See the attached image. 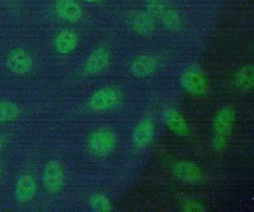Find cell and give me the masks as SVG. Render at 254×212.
<instances>
[{
  "label": "cell",
  "mask_w": 254,
  "mask_h": 212,
  "mask_svg": "<svg viewBox=\"0 0 254 212\" xmlns=\"http://www.w3.org/2000/svg\"><path fill=\"white\" fill-rule=\"evenodd\" d=\"M235 119V112L231 106L221 107L214 115L212 128L213 135L211 138V145L214 150H223L228 142V137L232 131Z\"/></svg>",
  "instance_id": "6da1fadb"
},
{
  "label": "cell",
  "mask_w": 254,
  "mask_h": 212,
  "mask_svg": "<svg viewBox=\"0 0 254 212\" xmlns=\"http://www.w3.org/2000/svg\"><path fill=\"white\" fill-rule=\"evenodd\" d=\"M116 142L115 134L106 128L94 130L87 140L89 150L98 156H105L111 153L116 146Z\"/></svg>",
  "instance_id": "7a4b0ae2"
},
{
  "label": "cell",
  "mask_w": 254,
  "mask_h": 212,
  "mask_svg": "<svg viewBox=\"0 0 254 212\" xmlns=\"http://www.w3.org/2000/svg\"><path fill=\"white\" fill-rule=\"evenodd\" d=\"M181 85L188 93L195 96L204 95L208 88L205 76L196 66H190L182 73Z\"/></svg>",
  "instance_id": "3957f363"
},
{
  "label": "cell",
  "mask_w": 254,
  "mask_h": 212,
  "mask_svg": "<svg viewBox=\"0 0 254 212\" xmlns=\"http://www.w3.org/2000/svg\"><path fill=\"white\" fill-rule=\"evenodd\" d=\"M64 170L57 160H49L43 169V184L45 189L52 194L60 192L64 186Z\"/></svg>",
  "instance_id": "277c9868"
},
{
  "label": "cell",
  "mask_w": 254,
  "mask_h": 212,
  "mask_svg": "<svg viewBox=\"0 0 254 212\" xmlns=\"http://www.w3.org/2000/svg\"><path fill=\"white\" fill-rule=\"evenodd\" d=\"M121 101L120 93L113 88H103L92 94L88 101L90 109L97 112L107 111L119 105Z\"/></svg>",
  "instance_id": "5b68a950"
},
{
  "label": "cell",
  "mask_w": 254,
  "mask_h": 212,
  "mask_svg": "<svg viewBox=\"0 0 254 212\" xmlns=\"http://www.w3.org/2000/svg\"><path fill=\"white\" fill-rule=\"evenodd\" d=\"M7 69L16 75L28 74L34 66L32 56L22 48L12 49L5 61Z\"/></svg>",
  "instance_id": "8992f818"
},
{
  "label": "cell",
  "mask_w": 254,
  "mask_h": 212,
  "mask_svg": "<svg viewBox=\"0 0 254 212\" xmlns=\"http://www.w3.org/2000/svg\"><path fill=\"white\" fill-rule=\"evenodd\" d=\"M172 172L181 181L187 183H198L202 180L201 169L193 162L189 160H179L172 166Z\"/></svg>",
  "instance_id": "52a82bcc"
},
{
  "label": "cell",
  "mask_w": 254,
  "mask_h": 212,
  "mask_svg": "<svg viewBox=\"0 0 254 212\" xmlns=\"http://www.w3.org/2000/svg\"><path fill=\"white\" fill-rule=\"evenodd\" d=\"M127 24L135 33L141 35H149L155 29L154 17L148 11L143 10L130 12L127 16Z\"/></svg>",
  "instance_id": "ba28073f"
},
{
  "label": "cell",
  "mask_w": 254,
  "mask_h": 212,
  "mask_svg": "<svg viewBox=\"0 0 254 212\" xmlns=\"http://www.w3.org/2000/svg\"><path fill=\"white\" fill-rule=\"evenodd\" d=\"M37 192V182L33 175L22 174L16 181L14 197L18 203L26 204L33 200Z\"/></svg>",
  "instance_id": "9c48e42d"
},
{
  "label": "cell",
  "mask_w": 254,
  "mask_h": 212,
  "mask_svg": "<svg viewBox=\"0 0 254 212\" xmlns=\"http://www.w3.org/2000/svg\"><path fill=\"white\" fill-rule=\"evenodd\" d=\"M110 55L105 48H97L93 50L86 58L82 71L86 76H94L101 73L109 64Z\"/></svg>",
  "instance_id": "30bf717a"
},
{
  "label": "cell",
  "mask_w": 254,
  "mask_h": 212,
  "mask_svg": "<svg viewBox=\"0 0 254 212\" xmlns=\"http://www.w3.org/2000/svg\"><path fill=\"white\" fill-rule=\"evenodd\" d=\"M158 69L157 60L148 54H142L135 57L129 67L130 73L135 78L145 79L151 77Z\"/></svg>",
  "instance_id": "8fae6325"
},
{
  "label": "cell",
  "mask_w": 254,
  "mask_h": 212,
  "mask_svg": "<svg viewBox=\"0 0 254 212\" xmlns=\"http://www.w3.org/2000/svg\"><path fill=\"white\" fill-rule=\"evenodd\" d=\"M155 135V125L152 119L144 118L138 122L132 134L134 146L143 149L147 147L153 140Z\"/></svg>",
  "instance_id": "7c38bea8"
},
{
  "label": "cell",
  "mask_w": 254,
  "mask_h": 212,
  "mask_svg": "<svg viewBox=\"0 0 254 212\" xmlns=\"http://www.w3.org/2000/svg\"><path fill=\"white\" fill-rule=\"evenodd\" d=\"M54 8L57 15L67 22H76L82 15V10L75 0H55Z\"/></svg>",
  "instance_id": "4fadbf2b"
},
{
  "label": "cell",
  "mask_w": 254,
  "mask_h": 212,
  "mask_svg": "<svg viewBox=\"0 0 254 212\" xmlns=\"http://www.w3.org/2000/svg\"><path fill=\"white\" fill-rule=\"evenodd\" d=\"M54 46L58 53L62 55H67L74 51L77 46L76 34L68 29L59 32L54 40Z\"/></svg>",
  "instance_id": "5bb4252c"
},
{
  "label": "cell",
  "mask_w": 254,
  "mask_h": 212,
  "mask_svg": "<svg viewBox=\"0 0 254 212\" xmlns=\"http://www.w3.org/2000/svg\"><path fill=\"white\" fill-rule=\"evenodd\" d=\"M167 126L179 135H186L189 132V125L184 116L174 107L166 108L163 113Z\"/></svg>",
  "instance_id": "9a60e30c"
},
{
  "label": "cell",
  "mask_w": 254,
  "mask_h": 212,
  "mask_svg": "<svg viewBox=\"0 0 254 212\" xmlns=\"http://www.w3.org/2000/svg\"><path fill=\"white\" fill-rule=\"evenodd\" d=\"M235 85L241 91H249L253 87V67L251 64L241 67L235 75Z\"/></svg>",
  "instance_id": "2e32d148"
},
{
  "label": "cell",
  "mask_w": 254,
  "mask_h": 212,
  "mask_svg": "<svg viewBox=\"0 0 254 212\" xmlns=\"http://www.w3.org/2000/svg\"><path fill=\"white\" fill-rule=\"evenodd\" d=\"M21 114L20 106L9 100L0 101V123L10 122L17 119Z\"/></svg>",
  "instance_id": "e0dca14e"
},
{
  "label": "cell",
  "mask_w": 254,
  "mask_h": 212,
  "mask_svg": "<svg viewBox=\"0 0 254 212\" xmlns=\"http://www.w3.org/2000/svg\"><path fill=\"white\" fill-rule=\"evenodd\" d=\"M159 19L161 20L162 24L171 31H177L182 27V19L180 14L170 6L164 11Z\"/></svg>",
  "instance_id": "ac0fdd59"
},
{
  "label": "cell",
  "mask_w": 254,
  "mask_h": 212,
  "mask_svg": "<svg viewBox=\"0 0 254 212\" xmlns=\"http://www.w3.org/2000/svg\"><path fill=\"white\" fill-rule=\"evenodd\" d=\"M89 206L94 211L106 212L112 210V204L109 198L103 193H93L88 199Z\"/></svg>",
  "instance_id": "d6986e66"
},
{
  "label": "cell",
  "mask_w": 254,
  "mask_h": 212,
  "mask_svg": "<svg viewBox=\"0 0 254 212\" xmlns=\"http://www.w3.org/2000/svg\"><path fill=\"white\" fill-rule=\"evenodd\" d=\"M147 11L153 16L160 18L164 11L169 7L167 0H145Z\"/></svg>",
  "instance_id": "ffe728a7"
},
{
  "label": "cell",
  "mask_w": 254,
  "mask_h": 212,
  "mask_svg": "<svg viewBox=\"0 0 254 212\" xmlns=\"http://www.w3.org/2000/svg\"><path fill=\"white\" fill-rule=\"evenodd\" d=\"M181 209L186 212H202L205 211V206L195 199H186L181 203Z\"/></svg>",
  "instance_id": "44dd1931"
},
{
  "label": "cell",
  "mask_w": 254,
  "mask_h": 212,
  "mask_svg": "<svg viewBox=\"0 0 254 212\" xmlns=\"http://www.w3.org/2000/svg\"><path fill=\"white\" fill-rule=\"evenodd\" d=\"M5 144H6V139H5V137L0 134V151L4 148Z\"/></svg>",
  "instance_id": "7402d4cb"
},
{
  "label": "cell",
  "mask_w": 254,
  "mask_h": 212,
  "mask_svg": "<svg viewBox=\"0 0 254 212\" xmlns=\"http://www.w3.org/2000/svg\"><path fill=\"white\" fill-rule=\"evenodd\" d=\"M83 1L88 2V3H93V2H96V1H98V0H83Z\"/></svg>",
  "instance_id": "603a6c76"
},
{
  "label": "cell",
  "mask_w": 254,
  "mask_h": 212,
  "mask_svg": "<svg viewBox=\"0 0 254 212\" xmlns=\"http://www.w3.org/2000/svg\"><path fill=\"white\" fill-rule=\"evenodd\" d=\"M1 177H2V167H1V164H0V180H1Z\"/></svg>",
  "instance_id": "cb8c5ba5"
}]
</instances>
